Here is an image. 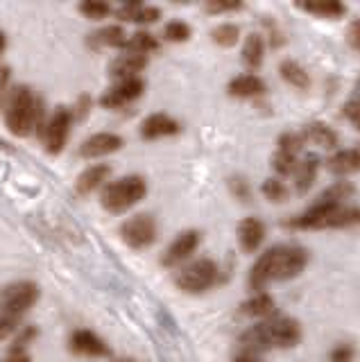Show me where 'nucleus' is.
Masks as SVG:
<instances>
[{
  "label": "nucleus",
  "mask_w": 360,
  "mask_h": 362,
  "mask_svg": "<svg viewBox=\"0 0 360 362\" xmlns=\"http://www.w3.org/2000/svg\"><path fill=\"white\" fill-rule=\"evenodd\" d=\"M308 265V252L299 245H274L256 258L250 269V288L263 292L272 281H288L299 276Z\"/></svg>",
  "instance_id": "1"
},
{
  "label": "nucleus",
  "mask_w": 360,
  "mask_h": 362,
  "mask_svg": "<svg viewBox=\"0 0 360 362\" xmlns=\"http://www.w3.org/2000/svg\"><path fill=\"white\" fill-rule=\"evenodd\" d=\"M50 113L46 111V102L35 93L28 84H14L3 107L5 127L9 134L25 139L30 134H41Z\"/></svg>",
  "instance_id": "2"
},
{
  "label": "nucleus",
  "mask_w": 360,
  "mask_h": 362,
  "mask_svg": "<svg viewBox=\"0 0 360 362\" xmlns=\"http://www.w3.org/2000/svg\"><path fill=\"white\" fill-rule=\"evenodd\" d=\"M301 339V326L297 320L286 315H272L240 335L243 354L258 356L269 349H292Z\"/></svg>",
  "instance_id": "3"
},
{
  "label": "nucleus",
  "mask_w": 360,
  "mask_h": 362,
  "mask_svg": "<svg viewBox=\"0 0 360 362\" xmlns=\"http://www.w3.org/2000/svg\"><path fill=\"white\" fill-rule=\"evenodd\" d=\"M145 195H148V181L141 175H125L120 179L109 181V184L100 190V204H103L105 211L120 215L134 209L139 202H143Z\"/></svg>",
  "instance_id": "4"
},
{
  "label": "nucleus",
  "mask_w": 360,
  "mask_h": 362,
  "mask_svg": "<svg viewBox=\"0 0 360 362\" xmlns=\"http://www.w3.org/2000/svg\"><path fill=\"white\" fill-rule=\"evenodd\" d=\"M218 279H220V267L216 265V260H211V258L190 260V263L179 267L175 274L177 288L188 294H199V292L211 290L218 283Z\"/></svg>",
  "instance_id": "5"
},
{
  "label": "nucleus",
  "mask_w": 360,
  "mask_h": 362,
  "mask_svg": "<svg viewBox=\"0 0 360 362\" xmlns=\"http://www.w3.org/2000/svg\"><path fill=\"white\" fill-rule=\"evenodd\" d=\"M73 111L69 107H54L52 113L48 116L46 124L39 134V141L43 143V150L48 154L57 156L66 150V143H69V136H71V127H73Z\"/></svg>",
  "instance_id": "6"
},
{
  "label": "nucleus",
  "mask_w": 360,
  "mask_h": 362,
  "mask_svg": "<svg viewBox=\"0 0 360 362\" xmlns=\"http://www.w3.org/2000/svg\"><path fill=\"white\" fill-rule=\"evenodd\" d=\"M39 294L41 290L35 281H28V279L12 281L0 290V310L23 320V315H28L30 308H35V303L39 301Z\"/></svg>",
  "instance_id": "7"
},
{
  "label": "nucleus",
  "mask_w": 360,
  "mask_h": 362,
  "mask_svg": "<svg viewBox=\"0 0 360 362\" xmlns=\"http://www.w3.org/2000/svg\"><path fill=\"white\" fill-rule=\"evenodd\" d=\"M122 243L132 249H148L156 243V235H159V226H156V220L150 213H137L127 218L120 224L118 229Z\"/></svg>",
  "instance_id": "8"
},
{
  "label": "nucleus",
  "mask_w": 360,
  "mask_h": 362,
  "mask_svg": "<svg viewBox=\"0 0 360 362\" xmlns=\"http://www.w3.org/2000/svg\"><path fill=\"white\" fill-rule=\"evenodd\" d=\"M145 93V79L143 77H132V79H120L109 86L103 95H100V107L103 109H122L132 105L134 100H139Z\"/></svg>",
  "instance_id": "9"
},
{
  "label": "nucleus",
  "mask_w": 360,
  "mask_h": 362,
  "mask_svg": "<svg viewBox=\"0 0 360 362\" xmlns=\"http://www.w3.org/2000/svg\"><path fill=\"white\" fill-rule=\"evenodd\" d=\"M199 243H202V233L199 231H195V229L182 231L170 245H168V249L161 256V265H166V267L186 265V260L197 252Z\"/></svg>",
  "instance_id": "10"
},
{
  "label": "nucleus",
  "mask_w": 360,
  "mask_h": 362,
  "mask_svg": "<svg viewBox=\"0 0 360 362\" xmlns=\"http://www.w3.org/2000/svg\"><path fill=\"white\" fill-rule=\"evenodd\" d=\"M122 145H125V139H122L120 134L98 132L82 141V145L77 147V154L82 158H103V156L116 154L118 150H122Z\"/></svg>",
  "instance_id": "11"
},
{
  "label": "nucleus",
  "mask_w": 360,
  "mask_h": 362,
  "mask_svg": "<svg viewBox=\"0 0 360 362\" xmlns=\"http://www.w3.org/2000/svg\"><path fill=\"white\" fill-rule=\"evenodd\" d=\"M69 349L75 356L82 358H109L111 349L98 333L88 331V328H77L69 337Z\"/></svg>",
  "instance_id": "12"
},
{
  "label": "nucleus",
  "mask_w": 360,
  "mask_h": 362,
  "mask_svg": "<svg viewBox=\"0 0 360 362\" xmlns=\"http://www.w3.org/2000/svg\"><path fill=\"white\" fill-rule=\"evenodd\" d=\"M139 132L143 141H159V139H168V136H177L182 132V124L173 116H168V113L156 111V113H150V116L141 122Z\"/></svg>",
  "instance_id": "13"
},
{
  "label": "nucleus",
  "mask_w": 360,
  "mask_h": 362,
  "mask_svg": "<svg viewBox=\"0 0 360 362\" xmlns=\"http://www.w3.org/2000/svg\"><path fill=\"white\" fill-rule=\"evenodd\" d=\"M111 177V165L109 163H93L86 170H82L75 179V192L80 197H88L95 190H103L109 184Z\"/></svg>",
  "instance_id": "14"
},
{
  "label": "nucleus",
  "mask_w": 360,
  "mask_h": 362,
  "mask_svg": "<svg viewBox=\"0 0 360 362\" xmlns=\"http://www.w3.org/2000/svg\"><path fill=\"white\" fill-rule=\"evenodd\" d=\"M145 68H148V57L134 54V52H122L109 64V75L114 77L116 82H120V79L141 77Z\"/></svg>",
  "instance_id": "15"
},
{
  "label": "nucleus",
  "mask_w": 360,
  "mask_h": 362,
  "mask_svg": "<svg viewBox=\"0 0 360 362\" xmlns=\"http://www.w3.org/2000/svg\"><path fill=\"white\" fill-rule=\"evenodd\" d=\"M326 170L337 177H349V175L360 173V150H356V147L337 150L335 154L326 158Z\"/></svg>",
  "instance_id": "16"
},
{
  "label": "nucleus",
  "mask_w": 360,
  "mask_h": 362,
  "mask_svg": "<svg viewBox=\"0 0 360 362\" xmlns=\"http://www.w3.org/2000/svg\"><path fill=\"white\" fill-rule=\"evenodd\" d=\"M116 16L122 23H137V25H152L161 18V9L143 3H127L116 9Z\"/></svg>",
  "instance_id": "17"
},
{
  "label": "nucleus",
  "mask_w": 360,
  "mask_h": 362,
  "mask_svg": "<svg viewBox=\"0 0 360 362\" xmlns=\"http://www.w3.org/2000/svg\"><path fill=\"white\" fill-rule=\"evenodd\" d=\"M265 240V224L258 218H245L238 224V243L243 247V252L254 254L258 247Z\"/></svg>",
  "instance_id": "18"
},
{
  "label": "nucleus",
  "mask_w": 360,
  "mask_h": 362,
  "mask_svg": "<svg viewBox=\"0 0 360 362\" xmlns=\"http://www.w3.org/2000/svg\"><path fill=\"white\" fill-rule=\"evenodd\" d=\"M265 82H263V77H258L254 73H243V75H236L227 90H229V95L231 98H240V100H247V98H258V95H263L265 93Z\"/></svg>",
  "instance_id": "19"
},
{
  "label": "nucleus",
  "mask_w": 360,
  "mask_h": 362,
  "mask_svg": "<svg viewBox=\"0 0 360 362\" xmlns=\"http://www.w3.org/2000/svg\"><path fill=\"white\" fill-rule=\"evenodd\" d=\"M127 39H129V34L125 32L122 25H105V28L95 30L93 34H88L86 43L91 45V48H122L125 50Z\"/></svg>",
  "instance_id": "20"
},
{
  "label": "nucleus",
  "mask_w": 360,
  "mask_h": 362,
  "mask_svg": "<svg viewBox=\"0 0 360 362\" xmlns=\"http://www.w3.org/2000/svg\"><path fill=\"white\" fill-rule=\"evenodd\" d=\"M301 136L306 143H313L322 147V150H335L337 143H340V139H337V132L333 127H329V124L324 122H310L306 124V127L301 129Z\"/></svg>",
  "instance_id": "21"
},
{
  "label": "nucleus",
  "mask_w": 360,
  "mask_h": 362,
  "mask_svg": "<svg viewBox=\"0 0 360 362\" xmlns=\"http://www.w3.org/2000/svg\"><path fill=\"white\" fill-rule=\"evenodd\" d=\"M274 308H277V301L272 294L256 292L254 297H250L240 305V313L247 317H263V320H269V317L274 315Z\"/></svg>",
  "instance_id": "22"
},
{
  "label": "nucleus",
  "mask_w": 360,
  "mask_h": 362,
  "mask_svg": "<svg viewBox=\"0 0 360 362\" xmlns=\"http://www.w3.org/2000/svg\"><path fill=\"white\" fill-rule=\"evenodd\" d=\"M318 173H320V158L318 156H306L297 165V170H295V190L299 192V195H306V192L310 190V186L315 184V179H318Z\"/></svg>",
  "instance_id": "23"
},
{
  "label": "nucleus",
  "mask_w": 360,
  "mask_h": 362,
  "mask_svg": "<svg viewBox=\"0 0 360 362\" xmlns=\"http://www.w3.org/2000/svg\"><path fill=\"white\" fill-rule=\"evenodd\" d=\"M159 48H161V43H159V39H156L152 32H148V30H139V32L129 34L127 45H125V52H134V54L148 57V54L156 52Z\"/></svg>",
  "instance_id": "24"
},
{
  "label": "nucleus",
  "mask_w": 360,
  "mask_h": 362,
  "mask_svg": "<svg viewBox=\"0 0 360 362\" xmlns=\"http://www.w3.org/2000/svg\"><path fill=\"white\" fill-rule=\"evenodd\" d=\"M263 59H265V41L261 34H250V37L245 39L243 43V62L247 68H256L263 66Z\"/></svg>",
  "instance_id": "25"
},
{
  "label": "nucleus",
  "mask_w": 360,
  "mask_h": 362,
  "mask_svg": "<svg viewBox=\"0 0 360 362\" xmlns=\"http://www.w3.org/2000/svg\"><path fill=\"white\" fill-rule=\"evenodd\" d=\"M279 75H281V79H284V82H288L290 86H295V88H301L303 90V88L310 86V75H308V71L299 62H292V59L281 62Z\"/></svg>",
  "instance_id": "26"
},
{
  "label": "nucleus",
  "mask_w": 360,
  "mask_h": 362,
  "mask_svg": "<svg viewBox=\"0 0 360 362\" xmlns=\"http://www.w3.org/2000/svg\"><path fill=\"white\" fill-rule=\"evenodd\" d=\"M299 9L306 14L320 16V18H342L347 14V5L337 0H318V3H299Z\"/></svg>",
  "instance_id": "27"
},
{
  "label": "nucleus",
  "mask_w": 360,
  "mask_h": 362,
  "mask_svg": "<svg viewBox=\"0 0 360 362\" xmlns=\"http://www.w3.org/2000/svg\"><path fill=\"white\" fill-rule=\"evenodd\" d=\"M354 190L356 188H354L352 181H335V184H331L329 188H326L318 199L329 202V204H333V206H344V202L354 195Z\"/></svg>",
  "instance_id": "28"
},
{
  "label": "nucleus",
  "mask_w": 360,
  "mask_h": 362,
  "mask_svg": "<svg viewBox=\"0 0 360 362\" xmlns=\"http://www.w3.org/2000/svg\"><path fill=\"white\" fill-rule=\"evenodd\" d=\"M211 39L216 45H222V48H231V45L238 43L240 39V28L236 23H220L211 30Z\"/></svg>",
  "instance_id": "29"
},
{
  "label": "nucleus",
  "mask_w": 360,
  "mask_h": 362,
  "mask_svg": "<svg viewBox=\"0 0 360 362\" xmlns=\"http://www.w3.org/2000/svg\"><path fill=\"white\" fill-rule=\"evenodd\" d=\"M261 192H263L265 199L274 202V204H284L288 199V195H290V188L279 177H269V179L263 181Z\"/></svg>",
  "instance_id": "30"
},
{
  "label": "nucleus",
  "mask_w": 360,
  "mask_h": 362,
  "mask_svg": "<svg viewBox=\"0 0 360 362\" xmlns=\"http://www.w3.org/2000/svg\"><path fill=\"white\" fill-rule=\"evenodd\" d=\"M193 37V28L188 25L186 21H168L166 28H163V39L170 41V43H184Z\"/></svg>",
  "instance_id": "31"
},
{
  "label": "nucleus",
  "mask_w": 360,
  "mask_h": 362,
  "mask_svg": "<svg viewBox=\"0 0 360 362\" xmlns=\"http://www.w3.org/2000/svg\"><path fill=\"white\" fill-rule=\"evenodd\" d=\"M80 14L88 21H103L111 14V5L100 3V0H84V3L77 5Z\"/></svg>",
  "instance_id": "32"
},
{
  "label": "nucleus",
  "mask_w": 360,
  "mask_h": 362,
  "mask_svg": "<svg viewBox=\"0 0 360 362\" xmlns=\"http://www.w3.org/2000/svg\"><path fill=\"white\" fill-rule=\"evenodd\" d=\"M299 161H297V156L295 154H286V152H279L272 156V168H274V173L279 177H288V175H295V170H297Z\"/></svg>",
  "instance_id": "33"
},
{
  "label": "nucleus",
  "mask_w": 360,
  "mask_h": 362,
  "mask_svg": "<svg viewBox=\"0 0 360 362\" xmlns=\"http://www.w3.org/2000/svg\"><path fill=\"white\" fill-rule=\"evenodd\" d=\"M354 224H360V209L344 206L331 218L329 229H340V226H354Z\"/></svg>",
  "instance_id": "34"
},
{
  "label": "nucleus",
  "mask_w": 360,
  "mask_h": 362,
  "mask_svg": "<svg viewBox=\"0 0 360 362\" xmlns=\"http://www.w3.org/2000/svg\"><path fill=\"white\" fill-rule=\"evenodd\" d=\"M279 152H286V154H299L301 152V147L306 145V141H303V136L301 134H295V132H284L279 136Z\"/></svg>",
  "instance_id": "35"
},
{
  "label": "nucleus",
  "mask_w": 360,
  "mask_h": 362,
  "mask_svg": "<svg viewBox=\"0 0 360 362\" xmlns=\"http://www.w3.org/2000/svg\"><path fill=\"white\" fill-rule=\"evenodd\" d=\"M21 328V320L14 315H9L5 310H0V342H5V339L14 337Z\"/></svg>",
  "instance_id": "36"
},
{
  "label": "nucleus",
  "mask_w": 360,
  "mask_h": 362,
  "mask_svg": "<svg viewBox=\"0 0 360 362\" xmlns=\"http://www.w3.org/2000/svg\"><path fill=\"white\" fill-rule=\"evenodd\" d=\"M0 362H32V356H30V346H21V344H9L5 358Z\"/></svg>",
  "instance_id": "37"
},
{
  "label": "nucleus",
  "mask_w": 360,
  "mask_h": 362,
  "mask_svg": "<svg viewBox=\"0 0 360 362\" xmlns=\"http://www.w3.org/2000/svg\"><path fill=\"white\" fill-rule=\"evenodd\" d=\"M91 107H93V100H91V95L82 93L80 98L75 100V105L71 107V111H73V118H75V120H82V118H86L88 113H91Z\"/></svg>",
  "instance_id": "38"
},
{
  "label": "nucleus",
  "mask_w": 360,
  "mask_h": 362,
  "mask_svg": "<svg viewBox=\"0 0 360 362\" xmlns=\"http://www.w3.org/2000/svg\"><path fill=\"white\" fill-rule=\"evenodd\" d=\"M243 9V3L233 0V3H222V0H211V3L204 5V11L209 14H227V11H238Z\"/></svg>",
  "instance_id": "39"
},
{
  "label": "nucleus",
  "mask_w": 360,
  "mask_h": 362,
  "mask_svg": "<svg viewBox=\"0 0 360 362\" xmlns=\"http://www.w3.org/2000/svg\"><path fill=\"white\" fill-rule=\"evenodd\" d=\"M354 360V346L352 344H337L331 351V362H352Z\"/></svg>",
  "instance_id": "40"
},
{
  "label": "nucleus",
  "mask_w": 360,
  "mask_h": 362,
  "mask_svg": "<svg viewBox=\"0 0 360 362\" xmlns=\"http://www.w3.org/2000/svg\"><path fill=\"white\" fill-rule=\"evenodd\" d=\"M231 190H233V195L238 197L240 202L250 199V184H247L243 177H233L231 179Z\"/></svg>",
  "instance_id": "41"
},
{
  "label": "nucleus",
  "mask_w": 360,
  "mask_h": 362,
  "mask_svg": "<svg viewBox=\"0 0 360 362\" xmlns=\"http://www.w3.org/2000/svg\"><path fill=\"white\" fill-rule=\"evenodd\" d=\"M9 90H12V84H9V68L3 66L0 68V107H5Z\"/></svg>",
  "instance_id": "42"
},
{
  "label": "nucleus",
  "mask_w": 360,
  "mask_h": 362,
  "mask_svg": "<svg viewBox=\"0 0 360 362\" xmlns=\"http://www.w3.org/2000/svg\"><path fill=\"white\" fill-rule=\"evenodd\" d=\"M347 41L356 52H360V18L352 21V25L347 30Z\"/></svg>",
  "instance_id": "43"
},
{
  "label": "nucleus",
  "mask_w": 360,
  "mask_h": 362,
  "mask_svg": "<svg viewBox=\"0 0 360 362\" xmlns=\"http://www.w3.org/2000/svg\"><path fill=\"white\" fill-rule=\"evenodd\" d=\"M344 116L356 124V129H360V100L349 102L344 107Z\"/></svg>",
  "instance_id": "44"
},
{
  "label": "nucleus",
  "mask_w": 360,
  "mask_h": 362,
  "mask_svg": "<svg viewBox=\"0 0 360 362\" xmlns=\"http://www.w3.org/2000/svg\"><path fill=\"white\" fill-rule=\"evenodd\" d=\"M231 362H263L258 356H252V354H240V356H236Z\"/></svg>",
  "instance_id": "45"
},
{
  "label": "nucleus",
  "mask_w": 360,
  "mask_h": 362,
  "mask_svg": "<svg viewBox=\"0 0 360 362\" xmlns=\"http://www.w3.org/2000/svg\"><path fill=\"white\" fill-rule=\"evenodd\" d=\"M5 48H7V34H5L3 30H0V57H3Z\"/></svg>",
  "instance_id": "46"
},
{
  "label": "nucleus",
  "mask_w": 360,
  "mask_h": 362,
  "mask_svg": "<svg viewBox=\"0 0 360 362\" xmlns=\"http://www.w3.org/2000/svg\"><path fill=\"white\" fill-rule=\"evenodd\" d=\"M356 90H358V93H360V79H358V84H356Z\"/></svg>",
  "instance_id": "47"
},
{
  "label": "nucleus",
  "mask_w": 360,
  "mask_h": 362,
  "mask_svg": "<svg viewBox=\"0 0 360 362\" xmlns=\"http://www.w3.org/2000/svg\"><path fill=\"white\" fill-rule=\"evenodd\" d=\"M120 362H137V360H120Z\"/></svg>",
  "instance_id": "48"
}]
</instances>
